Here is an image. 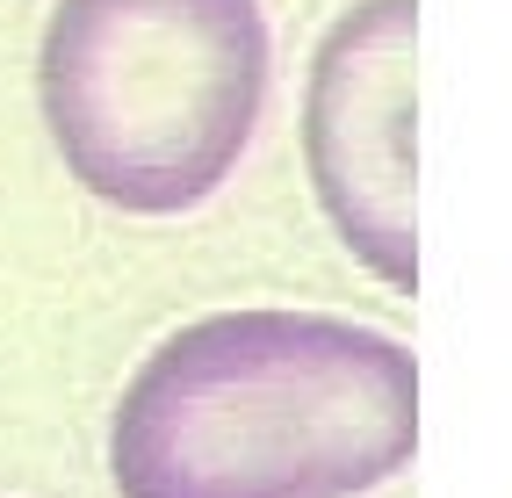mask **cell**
I'll list each match as a JSON object with an SVG mask.
<instances>
[{"mask_svg": "<svg viewBox=\"0 0 512 498\" xmlns=\"http://www.w3.org/2000/svg\"><path fill=\"white\" fill-rule=\"evenodd\" d=\"M419 455V361L311 311H224L159 340L116 397L123 498H354Z\"/></svg>", "mask_w": 512, "mask_h": 498, "instance_id": "obj_1", "label": "cell"}, {"mask_svg": "<svg viewBox=\"0 0 512 498\" xmlns=\"http://www.w3.org/2000/svg\"><path fill=\"white\" fill-rule=\"evenodd\" d=\"M37 102L73 181L130 217L217 195L267 102L260 0H58Z\"/></svg>", "mask_w": 512, "mask_h": 498, "instance_id": "obj_2", "label": "cell"}, {"mask_svg": "<svg viewBox=\"0 0 512 498\" xmlns=\"http://www.w3.org/2000/svg\"><path fill=\"white\" fill-rule=\"evenodd\" d=\"M412 15L419 0H361L311 58L303 159L318 203L390 289H419L412 231Z\"/></svg>", "mask_w": 512, "mask_h": 498, "instance_id": "obj_3", "label": "cell"}]
</instances>
